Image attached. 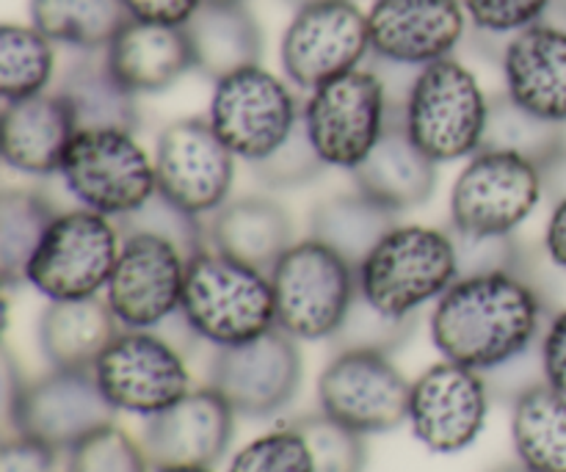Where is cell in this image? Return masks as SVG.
<instances>
[{"instance_id":"obj_1","label":"cell","mask_w":566,"mask_h":472,"mask_svg":"<svg viewBox=\"0 0 566 472\" xmlns=\"http://www.w3.org/2000/svg\"><path fill=\"white\" fill-rule=\"evenodd\" d=\"M551 315V304L525 276H459L437 298L429 329L442 357L486 374L534 348Z\"/></svg>"},{"instance_id":"obj_2","label":"cell","mask_w":566,"mask_h":472,"mask_svg":"<svg viewBox=\"0 0 566 472\" xmlns=\"http://www.w3.org/2000/svg\"><path fill=\"white\" fill-rule=\"evenodd\" d=\"M180 313L199 340L216 348L254 340L276 326L271 274L208 247L188 258Z\"/></svg>"},{"instance_id":"obj_3","label":"cell","mask_w":566,"mask_h":472,"mask_svg":"<svg viewBox=\"0 0 566 472\" xmlns=\"http://www.w3.org/2000/svg\"><path fill=\"white\" fill-rule=\"evenodd\" d=\"M457 280L451 232L423 224L392 227L357 269L359 293L396 318L418 315Z\"/></svg>"},{"instance_id":"obj_4","label":"cell","mask_w":566,"mask_h":472,"mask_svg":"<svg viewBox=\"0 0 566 472\" xmlns=\"http://www.w3.org/2000/svg\"><path fill=\"white\" fill-rule=\"evenodd\" d=\"M490 97L473 72L457 59H442L415 72L403 99L409 138L437 164L473 158L481 149Z\"/></svg>"},{"instance_id":"obj_5","label":"cell","mask_w":566,"mask_h":472,"mask_svg":"<svg viewBox=\"0 0 566 472\" xmlns=\"http://www.w3.org/2000/svg\"><path fill=\"white\" fill-rule=\"evenodd\" d=\"M276 326L296 340H329L357 296V269L315 238L296 241L271 269Z\"/></svg>"},{"instance_id":"obj_6","label":"cell","mask_w":566,"mask_h":472,"mask_svg":"<svg viewBox=\"0 0 566 472\" xmlns=\"http://www.w3.org/2000/svg\"><path fill=\"white\" fill-rule=\"evenodd\" d=\"M61 180L81 208L122 219L142 208L155 191V160L136 141V133L77 130L61 160Z\"/></svg>"},{"instance_id":"obj_7","label":"cell","mask_w":566,"mask_h":472,"mask_svg":"<svg viewBox=\"0 0 566 472\" xmlns=\"http://www.w3.org/2000/svg\"><path fill=\"white\" fill-rule=\"evenodd\" d=\"M122 232L114 219L88 208L55 216L25 271V282L48 302L97 296L108 287Z\"/></svg>"},{"instance_id":"obj_8","label":"cell","mask_w":566,"mask_h":472,"mask_svg":"<svg viewBox=\"0 0 566 472\" xmlns=\"http://www.w3.org/2000/svg\"><path fill=\"white\" fill-rule=\"evenodd\" d=\"M390 108L379 72L359 66L310 92L302 125L326 166L352 171L381 138Z\"/></svg>"},{"instance_id":"obj_9","label":"cell","mask_w":566,"mask_h":472,"mask_svg":"<svg viewBox=\"0 0 566 472\" xmlns=\"http://www.w3.org/2000/svg\"><path fill=\"white\" fill-rule=\"evenodd\" d=\"M302 108L282 77L249 66L213 83L208 119L230 153L252 166L291 138L302 125Z\"/></svg>"},{"instance_id":"obj_10","label":"cell","mask_w":566,"mask_h":472,"mask_svg":"<svg viewBox=\"0 0 566 472\" xmlns=\"http://www.w3.org/2000/svg\"><path fill=\"white\" fill-rule=\"evenodd\" d=\"M542 199L545 182L534 160L479 149L451 188V227L479 235H512Z\"/></svg>"},{"instance_id":"obj_11","label":"cell","mask_w":566,"mask_h":472,"mask_svg":"<svg viewBox=\"0 0 566 472\" xmlns=\"http://www.w3.org/2000/svg\"><path fill=\"white\" fill-rule=\"evenodd\" d=\"M368 53V14L354 0H310L298 6L280 44L287 81L304 92L359 70Z\"/></svg>"},{"instance_id":"obj_12","label":"cell","mask_w":566,"mask_h":472,"mask_svg":"<svg viewBox=\"0 0 566 472\" xmlns=\"http://www.w3.org/2000/svg\"><path fill=\"white\" fill-rule=\"evenodd\" d=\"M210 387L238 418L263 420L282 412L302 387L304 365L298 340L282 326L241 346L216 348L210 359Z\"/></svg>"},{"instance_id":"obj_13","label":"cell","mask_w":566,"mask_h":472,"mask_svg":"<svg viewBox=\"0 0 566 472\" xmlns=\"http://www.w3.org/2000/svg\"><path fill=\"white\" fill-rule=\"evenodd\" d=\"M94 379L119 412L153 415L191 392V374L177 346L155 329H122L94 365Z\"/></svg>"},{"instance_id":"obj_14","label":"cell","mask_w":566,"mask_h":472,"mask_svg":"<svg viewBox=\"0 0 566 472\" xmlns=\"http://www.w3.org/2000/svg\"><path fill=\"white\" fill-rule=\"evenodd\" d=\"M412 381L387 354L337 352L318 376L321 412L359 434H387L409 423Z\"/></svg>"},{"instance_id":"obj_15","label":"cell","mask_w":566,"mask_h":472,"mask_svg":"<svg viewBox=\"0 0 566 472\" xmlns=\"http://www.w3.org/2000/svg\"><path fill=\"white\" fill-rule=\"evenodd\" d=\"M158 191L193 216H213L230 199L235 155L216 136L210 119L169 122L155 138Z\"/></svg>"},{"instance_id":"obj_16","label":"cell","mask_w":566,"mask_h":472,"mask_svg":"<svg viewBox=\"0 0 566 472\" xmlns=\"http://www.w3.org/2000/svg\"><path fill=\"white\" fill-rule=\"evenodd\" d=\"M119 409L99 390L94 370H59L28 381L20 401L6 418L17 434H28L61 453H70L86 437L116 423Z\"/></svg>"},{"instance_id":"obj_17","label":"cell","mask_w":566,"mask_h":472,"mask_svg":"<svg viewBox=\"0 0 566 472\" xmlns=\"http://www.w3.org/2000/svg\"><path fill=\"white\" fill-rule=\"evenodd\" d=\"M188 258L158 235H122L119 258L111 274L105 298L122 329H158L180 313L186 291Z\"/></svg>"},{"instance_id":"obj_18","label":"cell","mask_w":566,"mask_h":472,"mask_svg":"<svg viewBox=\"0 0 566 472\" xmlns=\"http://www.w3.org/2000/svg\"><path fill=\"white\" fill-rule=\"evenodd\" d=\"M490 403L484 376L446 359L412 381L409 426L431 453L468 451L484 431Z\"/></svg>"},{"instance_id":"obj_19","label":"cell","mask_w":566,"mask_h":472,"mask_svg":"<svg viewBox=\"0 0 566 472\" xmlns=\"http://www.w3.org/2000/svg\"><path fill=\"white\" fill-rule=\"evenodd\" d=\"M468 22L462 0H376L368 11L370 53L381 64L423 70L451 59Z\"/></svg>"},{"instance_id":"obj_20","label":"cell","mask_w":566,"mask_h":472,"mask_svg":"<svg viewBox=\"0 0 566 472\" xmlns=\"http://www.w3.org/2000/svg\"><path fill=\"white\" fill-rule=\"evenodd\" d=\"M230 403L213 390L199 387L144 423L142 448L153 470L158 468H210L227 457L235 437Z\"/></svg>"},{"instance_id":"obj_21","label":"cell","mask_w":566,"mask_h":472,"mask_svg":"<svg viewBox=\"0 0 566 472\" xmlns=\"http://www.w3.org/2000/svg\"><path fill=\"white\" fill-rule=\"evenodd\" d=\"M437 160H431L403 127V105L392 103L390 119L376 147L352 169L357 191L376 199L392 213L415 210L431 199L437 188Z\"/></svg>"},{"instance_id":"obj_22","label":"cell","mask_w":566,"mask_h":472,"mask_svg":"<svg viewBox=\"0 0 566 472\" xmlns=\"http://www.w3.org/2000/svg\"><path fill=\"white\" fill-rule=\"evenodd\" d=\"M501 66L514 103L542 119L566 125V28L542 20L514 33Z\"/></svg>"},{"instance_id":"obj_23","label":"cell","mask_w":566,"mask_h":472,"mask_svg":"<svg viewBox=\"0 0 566 472\" xmlns=\"http://www.w3.org/2000/svg\"><path fill=\"white\" fill-rule=\"evenodd\" d=\"M75 133L77 119L64 94L42 92L36 97L3 103V160L20 175H59Z\"/></svg>"},{"instance_id":"obj_24","label":"cell","mask_w":566,"mask_h":472,"mask_svg":"<svg viewBox=\"0 0 566 472\" xmlns=\"http://www.w3.org/2000/svg\"><path fill=\"white\" fill-rule=\"evenodd\" d=\"M111 72L127 92L158 94L193 70L186 28L130 20L105 50Z\"/></svg>"},{"instance_id":"obj_25","label":"cell","mask_w":566,"mask_h":472,"mask_svg":"<svg viewBox=\"0 0 566 472\" xmlns=\"http://www.w3.org/2000/svg\"><path fill=\"white\" fill-rule=\"evenodd\" d=\"M208 241L216 252L271 274L282 254L293 247V219L276 199H227L208 221Z\"/></svg>"},{"instance_id":"obj_26","label":"cell","mask_w":566,"mask_h":472,"mask_svg":"<svg viewBox=\"0 0 566 472\" xmlns=\"http://www.w3.org/2000/svg\"><path fill=\"white\" fill-rule=\"evenodd\" d=\"M193 53V70L208 81L260 66L263 59V28L247 0H205L186 25Z\"/></svg>"},{"instance_id":"obj_27","label":"cell","mask_w":566,"mask_h":472,"mask_svg":"<svg viewBox=\"0 0 566 472\" xmlns=\"http://www.w3.org/2000/svg\"><path fill=\"white\" fill-rule=\"evenodd\" d=\"M119 332L122 324L108 298L88 296L50 302L39 318V348L50 368L94 370Z\"/></svg>"},{"instance_id":"obj_28","label":"cell","mask_w":566,"mask_h":472,"mask_svg":"<svg viewBox=\"0 0 566 472\" xmlns=\"http://www.w3.org/2000/svg\"><path fill=\"white\" fill-rule=\"evenodd\" d=\"M55 92L64 94L77 119V130H111L136 133L142 125L136 94L127 92L119 77L111 72L103 53H77L61 72Z\"/></svg>"},{"instance_id":"obj_29","label":"cell","mask_w":566,"mask_h":472,"mask_svg":"<svg viewBox=\"0 0 566 472\" xmlns=\"http://www.w3.org/2000/svg\"><path fill=\"white\" fill-rule=\"evenodd\" d=\"M398 227V213L387 210L376 199L365 197L354 188V193H337L324 199L310 210L307 230L310 238L329 247L343 260L359 269L363 260L376 249V243L387 232Z\"/></svg>"},{"instance_id":"obj_30","label":"cell","mask_w":566,"mask_h":472,"mask_svg":"<svg viewBox=\"0 0 566 472\" xmlns=\"http://www.w3.org/2000/svg\"><path fill=\"white\" fill-rule=\"evenodd\" d=\"M31 25L77 53H103L133 20L125 0H28Z\"/></svg>"},{"instance_id":"obj_31","label":"cell","mask_w":566,"mask_h":472,"mask_svg":"<svg viewBox=\"0 0 566 472\" xmlns=\"http://www.w3.org/2000/svg\"><path fill=\"white\" fill-rule=\"evenodd\" d=\"M512 442L517 459L536 472H566V396L536 385L512 403Z\"/></svg>"},{"instance_id":"obj_32","label":"cell","mask_w":566,"mask_h":472,"mask_svg":"<svg viewBox=\"0 0 566 472\" xmlns=\"http://www.w3.org/2000/svg\"><path fill=\"white\" fill-rule=\"evenodd\" d=\"M59 210L31 188H6L0 197V274L3 285L25 282V271Z\"/></svg>"},{"instance_id":"obj_33","label":"cell","mask_w":566,"mask_h":472,"mask_svg":"<svg viewBox=\"0 0 566 472\" xmlns=\"http://www.w3.org/2000/svg\"><path fill=\"white\" fill-rule=\"evenodd\" d=\"M564 144L566 125H556V122L531 114L523 105L514 103L509 94H492L490 97V116H486L481 149L520 155V158L534 160L542 169Z\"/></svg>"},{"instance_id":"obj_34","label":"cell","mask_w":566,"mask_h":472,"mask_svg":"<svg viewBox=\"0 0 566 472\" xmlns=\"http://www.w3.org/2000/svg\"><path fill=\"white\" fill-rule=\"evenodd\" d=\"M55 75V42L39 28L6 22L0 28V97L3 103L48 92Z\"/></svg>"},{"instance_id":"obj_35","label":"cell","mask_w":566,"mask_h":472,"mask_svg":"<svg viewBox=\"0 0 566 472\" xmlns=\"http://www.w3.org/2000/svg\"><path fill=\"white\" fill-rule=\"evenodd\" d=\"M418 329V315L396 318V315L381 313L379 307L368 302L357 291L346 318L329 337L332 354L337 352H374V354H396L409 343V337Z\"/></svg>"},{"instance_id":"obj_36","label":"cell","mask_w":566,"mask_h":472,"mask_svg":"<svg viewBox=\"0 0 566 472\" xmlns=\"http://www.w3.org/2000/svg\"><path fill=\"white\" fill-rule=\"evenodd\" d=\"M287 426L307 442L315 472H365L368 464L365 434L348 429L326 412L302 415Z\"/></svg>"},{"instance_id":"obj_37","label":"cell","mask_w":566,"mask_h":472,"mask_svg":"<svg viewBox=\"0 0 566 472\" xmlns=\"http://www.w3.org/2000/svg\"><path fill=\"white\" fill-rule=\"evenodd\" d=\"M116 227H119L122 235L147 232V235L164 238V241L175 243L186 258L205 252L210 243L208 224H202V216L188 213L160 191H155L138 210L116 219Z\"/></svg>"},{"instance_id":"obj_38","label":"cell","mask_w":566,"mask_h":472,"mask_svg":"<svg viewBox=\"0 0 566 472\" xmlns=\"http://www.w3.org/2000/svg\"><path fill=\"white\" fill-rule=\"evenodd\" d=\"M64 472H153V464L144 448L114 423L72 448Z\"/></svg>"},{"instance_id":"obj_39","label":"cell","mask_w":566,"mask_h":472,"mask_svg":"<svg viewBox=\"0 0 566 472\" xmlns=\"http://www.w3.org/2000/svg\"><path fill=\"white\" fill-rule=\"evenodd\" d=\"M453 249H457L459 276L484 274H523L528 247L517 235H479V232H459L448 227Z\"/></svg>"},{"instance_id":"obj_40","label":"cell","mask_w":566,"mask_h":472,"mask_svg":"<svg viewBox=\"0 0 566 472\" xmlns=\"http://www.w3.org/2000/svg\"><path fill=\"white\" fill-rule=\"evenodd\" d=\"M324 158H321L318 149L310 141L304 125H298L291 133V138L282 147H276L269 158L252 164V171L260 180V186L274 188V191L310 186L315 177L324 175Z\"/></svg>"},{"instance_id":"obj_41","label":"cell","mask_w":566,"mask_h":472,"mask_svg":"<svg viewBox=\"0 0 566 472\" xmlns=\"http://www.w3.org/2000/svg\"><path fill=\"white\" fill-rule=\"evenodd\" d=\"M230 472H315V468L302 434L291 426H282L238 451Z\"/></svg>"},{"instance_id":"obj_42","label":"cell","mask_w":566,"mask_h":472,"mask_svg":"<svg viewBox=\"0 0 566 472\" xmlns=\"http://www.w3.org/2000/svg\"><path fill=\"white\" fill-rule=\"evenodd\" d=\"M470 25L481 36L509 42L514 33L542 22L553 11V0H462Z\"/></svg>"},{"instance_id":"obj_43","label":"cell","mask_w":566,"mask_h":472,"mask_svg":"<svg viewBox=\"0 0 566 472\" xmlns=\"http://www.w3.org/2000/svg\"><path fill=\"white\" fill-rule=\"evenodd\" d=\"M484 376L486 387H490V396L497 398L503 403H514L523 392H528L531 387L545 385V363H542V340L534 348L523 352L520 357L509 359V363L497 365V368L486 370Z\"/></svg>"},{"instance_id":"obj_44","label":"cell","mask_w":566,"mask_h":472,"mask_svg":"<svg viewBox=\"0 0 566 472\" xmlns=\"http://www.w3.org/2000/svg\"><path fill=\"white\" fill-rule=\"evenodd\" d=\"M61 451L28 434H14L3 442L0 472H59Z\"/></svg>"},{"instance_id":"obj_45","label":"cell","mask_w":566,"mask_h":472,"mask_svg":"<svg viewBox=\"0 0 566 472\" xmlns=\"http://www.w3.org/2000/svg\"><path fill=\"white\" fill-rule=\"evenodd\" d=\"M542 363L547 385L566 396V307L551 315L542 335Z\"/></svg>"},{"instance_id":"obj_46","label":"cell","mask_w":566,"mask_h":472,"mask_svg":"<svg viewBox=\"0 0 566 472\" xmlns=\"http://www.w3.org/2000/svg\"><path fill=\"white\" fill-rule=\"evenodd\" d=\"M205 0H125L133 20L186 28Z\"/></svg>"},{"instance_id":"obj_47","label":"cell","mask_w":566,"mask_h":472,"mask_svg":"<svg viewBox=\"0 0 566 472\" xmlns=\"http://www.w3.org/2000/svg\"><path fill=\"white\" fill-rule=\"evenodd\" d=\"M542 249H545L547 258H551L558 269L566 271V199L553 204L551 219H547V227H545V241H542Z\"/></svg>"},{"instance_id":"obj_48","label":"cell","mask_w":566,"mask_h":472,"mask_svg":"<svg viewBox=\"0 0 566 472\" xmlns=\"http://www.w3.org/2000/svg\"><path fill=\"white\" fill-rule=\"evenodd\" d=\"M542 182H545V199H551V204L566 199V144L542 166Z\"/></svg>"},{"instance_id":"obj_49","label":"cell","mask_w":566,"mask_h":472,"mask_svg":"<svg viewBox=\"0 0 566 472\" xmlns=\"http://www.w3.org/2000/svg\"><path fill=\"white\" fill-rule=\"evenodd\" d=\"M490 472H536V470H531L528 464H523L517 459V462H512V464H501V468H495V470H490Z\"/></svg>"},{"instance_id":"obj_50","label":"cell","mask_w":566,"mask_h":472,"mask_svg":"<svg viewBox=\"0 0 566 472\" xmlns=\"http://www.w3.org/2000/svg\"><path fill=\"white\" fill-rule=\"evenodd\" d=\"M553 14L566 25V0H553Z\"/></svg>"},{"instance_id":"obj_51","label":"cell","mask_w":566,"mask_h":472,"mask_svg":"<svg viewBox=\"0 0 566 472\" xmlns=\"http://www.w3.org/2000/svg\"><path fill=\"white\" fill-rule=\"evenodd\" d=\"M153 472H213L210 468H158Z\"/></svg>"},{"instance_id":"obj_52","label":"cell","mask_w":566,"mask_h":472,"mask_svg":"<svg viewBox=\"0 0 566 472\" xmlns=\"http://www.w3.org/2000/svg\"><path fill=\"white\" fill-rule=\"evenodd\" d=\"M230 3H238V0H230Z\"/></svg>"}]
</instances>
